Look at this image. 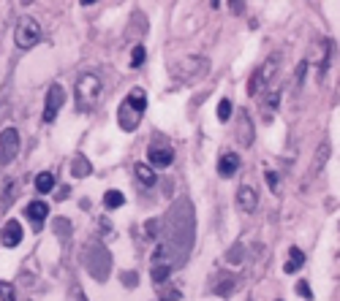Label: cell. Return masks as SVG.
Instances as JSON below:
<instances>
[{
	"label": "cell",
	"mask_w": 340,
	"mask_h": 301,
	"mask_svg": "<svg viewBox=\"0 0 340 301\" xmlns=\"http://www.w3.org/2000/svg\"><path fill=\"white\" fill-rule=\"evenodd\" d=\"M172 274V266L169 263H161V266H153V280L161 285V282H166V277Z\"/></svg>",
	"instance_id": "2e32d148"
},
{
	"label": "cell",
	"mask_w": 340,
	"mask_h": 301,
	"mask_svg": "<svg viewBox=\"0 0 340 301\" xmlns=\"http://www.w3.org/2000/svg\"><path fill=\"white\" fill-rule=\"evenodd\" d=\"M163 298L175 301V298H180V293H177V290H166V293H163Z\"/></svg>",
	"instance_id": "603a6c76"
},
{
	"label": "cell",
	"mask_w": 340,
	"mask_h": 301,
	"mask_svg": "<svg viewBox=\"0 0 340 301\" xmlns=\"http://www.w3.org/2000/svg\"><path fill=\"white\" fill-rule=\"evenodd\" d=\"M123 204H125V198H123L120 190H106V195H104V207L106 209H120Z\"/></svg>",
	"instance_id": "5bb4252c"
},
{
	"label": "cell",
	"mask_w": 340,
	"mask_h": 301,
	"mask_svg": "<svg viewBox=\"0 0 340 301\" xmlns=\"http://www.w3.org/2000/svg\"><path fill=\"white\" fill-rule=\"evenodd\" d=\"M145 57H147V52H145V46H133V52H131V65L133 68H139L141 65V62H145Z\"/></svg>",
	"instance_id": "e0dca14e"
},
{
	"label": "cell",
	"mask_w": 340,
	"mask_h": 301,
	"mask_svg": "<svg viewBox=\"0 0 340 301\" xmlns=\"http://www.w3.org/2000/svg\"><path fill=\"white\" fill-rule=\"evenodd\" d=\"M229 117H232V101L223 98V101L218 104V120H220V122H226Z\"/></svg>",
	"instance_id": "d6986e66"
},
{
	"label": "cell",
	"mask_w": 340,
	"mask_h": 301,
	"mask_svg": "<svg viewBox=\"0 0 340 301\" xmlns=\"http://www.w3.org/2000/svg\"><path fill=\"white\" fill-rule=\"evenodd\" d=\"M66 104V90H63L60 84H52L49 87V92H46V106H44V125H49V122H54V117H58V112H60V106Z\"/></svg>",
	"instance_id": "277c9868"
},
{
	"label": "cell",
	"mask_w": 340,
	"mask_h": 301,
	"mask_svg": "<svg viewBox=\"0 0 340 301\" xmlns=\"http://www.w3.org/2000/svg\"><path fill=\"white\" fill-rule=\"evenodd\" d=\"M256 204H259V198H256V190H253L250 185H242L240 190H237V207H240L242 212H253Z\"/></svg>",
	"instance_id": "9c48e42d"
},
{
	"label": "cell",
	"mask_w": 340,
	"mask_h": 301,
	"mask_svg": "<svg viewBox=\"0 0 340 301\" xmlns=\"http://www.w3.org/2000/svg\"><path fill=\"white\" fill-rule=\"evenodd\" d=\"M297 293H299V296H305V298H313V290L307 288V282H299L297 285Z\"/></svg>",
	"instance_id": "ffe728a7"
},
{
	"label": "cell",
	"mask_w": 340,
	"mask_h": 301,
	"mask_svg": "<svg viewBox=\"0 0 340 301\" xmlns=\"http://www.w3.org/2000/svg\"><path fill=\"white\" fill-rule=\"evenodd\" d=\"M22 225L17 223V220H9V223L3 225V231H0V242H3V247H17V244L22 242Z\"/></svg>",
	"instance_id": "52a82bcc"
},
{
	"label": "cell",
	"mask_w": 340,
	"mask_h": 301,
	"mask_svg": "<svg viewBox=\"0 0 340 301\" xmlns=\"http://www.w3.org/2000/svg\"><path fill=\"white\" fill-rule=\"evenodd\" d=\"M166 258V247H163V244H161V247H158L155 250V255H153V260H155V263H161V260Z\"/></svg>",
	"instance_id": "7402d4cb"
},
{
	"label": "cell",
	"mask_w": 340,
	"mask_h": 301,
	"mask_svg": "<svg viewBox=\"0 0 340 301\" xmlns=\"http://www.w3.org/2000/svg\"><path fill=\"white\" fill-rule=\"evenodd\" d=\"M19 152V133L14 128H6L0 133V163H11Z\"/></svg>",
	"instance_id": "5b68a950"
},
{
	"label": "cell",
	"mask_w": 340,
	"mask_h": 301,
	"mask_svg": "<svg viewBox=\"0 0 340 301\" xmlns=\"http://www.w3.org/2000/svg\"><path fill=\"white\" fill-rule=\"evenodd\" d=\"M147 155H150V163H153L155 169H166V165H172V160H175V152H172L169 144H150Z\"/></svg>",
	"instance_id": "8992f818"
},
{
	"label": "cell",
	"mask_w": 340,
	"mask_h": 301,
	"mask_svg": "<svg viewBox=\"0 0 340 301\" xmlns=\"http://www.w3.org/2000/svg\"><path fill=\"white\" fill-rule=\"evenodd\" d=\"M0 298H3V301H17V293H14V285H9L6 280H0Z\"/></svg>",
	"instance_id": "ac0fdd59"
},
{
	"label": "cell",
	"mask_w": 340,
	"mask_h": 301,
	"mask_svg": "<svg viewBox=\"0 0 340 301\" xmlns=\"http://www.w3.org/2000/svg\"><path fill=\"white\" fill-rule=\"evenodd\" d=\"M289 258H291V260H289L286 266H283V269H286V274H294V272H299V266L305 263V255H302V250H299V247H291Z\"/></svg>",
	"instance_id": "4fadbf2b"
},
{
	"label": "cell",
	"mask_w": 340,
	"mask_h": 301,
	"mask_svg": "<svg viewBox=\"0 0 340 301\" xmlns=\"http://www.w3.org/2000/svg\"><path fill=\"white\" fill-rule=\"evenodd\" d=\"M52 187H54V174L52 171H41L36 177V190L38 193H52Z\"/></svg>",
	"instance_id": "7c38bea8"
},
{
	"label": "cell",
	"mask_w": 340,
	"mask_h": 301,
	"mask_svg": "<svg viewBox=\"0 0 340 301\" xmlns=\"http://www.w3.org/2000/svg\"><path fill=\"white\" fill-rule=\"evenodd\" d=\"M264 179H267V185H270V187L278 185V177H275V171H270V169L264 171Z\"/></svg>",
	"instance_id": "44dd1931"
},
{
	"label": "cell",
	"mask_w": 340,
	"mask_h": 301,
	"mask_svg": "<svg viewBox=\"0 0 340 301\" xmlns=\"http://www.w3.org/2000/svg\"><path fill=\"white\" fill-rule=\"evenodd\" d=\"M46 215H49V207H46L44 201H33V204H27V217H33V223L41 225Z\"/></svg>",
	"instance_id": "8fae6325"
},
{
	"label": "cell",
	"mask_w": 340,
	"mask_h": 301,
	"mask_svg": "<svg viewBox=\"0 0 340 301\" xmlns=\"http://www.w3.org/2000/svg\"><path fill=\"white\" fill-rule=\"evenodd\" d=\"M145 109H147V92L141 90V87H133V90L125 95V101L120 106H117V125L131 133L139 128L141 117H145Z\"/></svg>",
	"instance_id": "6da1fadb"
},
{
	"label": "cell",
	"mask_w": 340,
	"mask_h": 301,
	"mask_svg": "<svg viewBox=\"0 0 340 301\" xmlns=\"http://www.w3.org/2000/svg\"><path fill=\"white\" fill-rule=\"evenodd\" d=\"M133 171H136V179H139L145 187H153L155 182H158V174L150 169V165H145V163H136V169H133Z\"/></svg>",
	"instance_id": "30bf717a"
},
{
	"label": "cell",
	"mask_w": 340,
	"mask_h": 301,
	"mask_svg": "<svg viewBox=\"0 0 340 301\" xmlns=\"http://www.w3.org/2000/svg\"><path fill=\"white\" fill-rule=\"evenodd\" d=\"M98 95H101V79L96 74L79 76V82H76V98H79V104L88 109L90 104H96V101H98Z\"/></svg>",
	"instance_id": "3957f363"
},
{
	"label": "cell",
	"mask_w": 340,
	"mask_h": 301,
	"mask_svg": "<svg viewBox=\"0 0 340 301\" xmlns=\"http://www.w3.org/2000/svg\"><path fill=\"white\" fill-rule=\"evenodd\" d=\"M14 41H17L19 49H30L41 41V25L33 19V17H22L17 30H14Z\"/></svg>",
	"instance_id": "7a4b0ae2"
},
{
	"label": "cell",
	"mask_w": 340,
	"mask_h": 301,
	"mask_svg": "<svg viewBox=\"0 0 340 301\" xmlns=\"http://www.w3.org/2000/svg\"><path fill=\"white\" fill-rule=\"evenodd\" d=\"M71 174H74V177H88V174H90V163L84 160L82 155H76L74 163H71Z\"/></svg>",
	"instance_id": "9a60e30c"
},
{
	"label": "cell",
	"mask_w": 340,
	"mask_h": 301,
	"mask_svg": "<svg viewBox=\"0 0 340 301\" xmlns=\"http://www.w3.org/2000/svg\"><path fill=\"white\" fill-rule=\"evenodd\" d=\"M237 171H240V155H237V152H226L218 160V174L223 179H229V177H234Z\"/></svg>",
	"instance_id": "ba28073f"
}]
</instances>
